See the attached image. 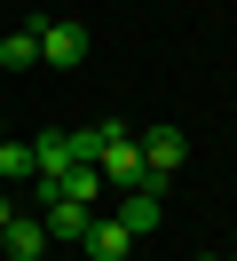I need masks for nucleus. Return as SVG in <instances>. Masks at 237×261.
<instances>
[{"mask_svg":"<svg viewBox=\"0 0 237 261\" xmlns=\"http://www.w3.org/2000/svg\"><path fill=\"white\" fill-rule=\"evenodd\" d=\"M135 143H142V174H135V182L166 198V182L182 174V159H190V135H182V127H142Z\"/></svg>","mask_w":237,"mask_h":261,"instance_id":"obj_1","label":"nucleus"},{"mask_svg":"<svg viewBox=\"0 0 237 261\" xmlns=\"http://www.w3.org/2000/svg\"><path fill=\"white\" fill-rule=\"evenodd\" d=\"M79 56H87V32H79L71 16H40V64H79Z\"/></svg>","mask_w":237,"mask_h":261,"instance_id":"obj_2","label":"nucleus"},{"mask_svg":"<svg viewBox=\"0 0 237 261\" xmlns=\"http://www.w3.org/2000/svg\"><path fill=\"white\" fill-rule=\"evenodd\" d=\"M158 214H166V198H158V190H142V182H126V198H119V214H111V222H119L126 238H150V229H158Z\"/></svg>","mask_w":237,"mask_h":261,"instance_id":"obj_3","label":"nucleus"},{"mask_svg":"<svg viewBox=\"0 0 237 261\" xmlns=\"http://www.w3.org/2000/svg\"><path fill=\"white\" fill-rule=\"evenodd\" d=\"M0 245H8V261H47V229H40V214H16L8 229H0Z\"/></svg>","mask_w":237,"mask_h":261,"instance_id":"obj_4","label":"nucleus"},{"mask_svg":"<svg viewBox=\"0 0 237 261\" xmlns=\"http://www.w3.org/2000/svg\"><path fill=\"white\" fill-rule=\"evenodd\" d=\"M87 222H95V214L87 206H79V198H47V206H40V229H47V238H87Z\"/></svg>","mask_w":237,"mask_h":261,"instance_id":"obj_5","label":"nucleus"},{"mask_svg":"<svg viewBox=\"0 0 237 261\" xmlns=\"http://www.w3.org/2000/svg\"><path fill=\"white\" fill-rule=\"evenodd\" d=\"M79 253H87V261H126V253H135V238H126L119 222H87V238H79Z\"/></svg>","mask_w":237,"mask_h":261,"instance_id":"obj_6","label":"nucleus"},{"mask_svg":"<svg viewBox=\"0 0 237 261\" xmlns=\"http://www.w3.org/2000/svg\"><path fill=\"white\" fill-rule=\"evenodd\" d=\"M32 64H40V24H16L0 40V71H32Z\"/></svg>","mask_w":237,"mask_h":261,"instance_id":"obj_7","label":"nucleus"},{"mask_svg":"<svg viewBox=\"0 0 237 261\" xmlns=\"http://www.w3.org/2000/svg\"><path fill=\"white\" fill-rule=\"evenodd\" d=\"M0 182H32V143H0Z\"/></svg>","mask_w":237,"mask_h":261,"instance_id":"obj_8","label":"nucleus"},{"mask_svg":"<svg viewBox=\"0 0 237 261\" xmlns=\"http://www.w3.org/2000/svg\"><path fill=\"white\" fill-rule=\"evenodd\" d=\"M8 222H16V198H8V190H0V229H8Z\"/></svg>","mask_w":237,"mask_h":261,"instance_id":"obj_9","label":"nucleus"},{"mask_svg":"<svg viewBox=\"0 0 237 261\" xmlns=\"http://www.w3.org/2000/svg\"><path fill=\"white\" fill-rule=\"evenodd\" d=\"M0 143H8V119H0Z\"/></svg>","mask_w":237,"mask_h":261,"instance_id":"obj_10","label":"nucleus"},{"mask_svg":"<svg viewBox=\"0 0 237 261\" xmlns=\"http://www.w3.org/2000/svg\"><path fill=\"white\" fill-rule=\"evenodd\" d=\"M214 261H237V253H214Z\"/></svg>","mask_w":237,"mask_h":261,"instance_id":"obj_11","label":"nucleus"}]
</instances>
